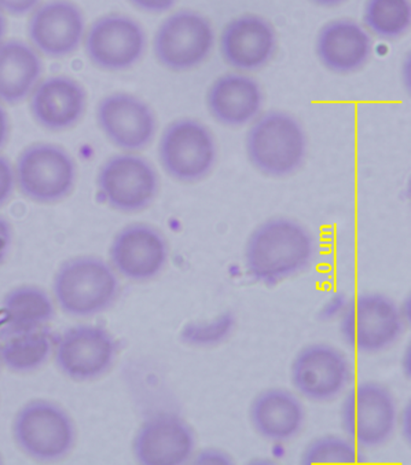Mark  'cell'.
I'll return each instance as SVG.
<instances>
[{
    "label": "cell",
    "instance_id": "6da1fadb",
    "mask_svg": "<svg viewBox=\"0 0 411 465\" xmlns=\"http://www.w3.org/2000/svg\"><path fill=\"white\" fill-rule=\"evenodd\" d=\"M315 254L311 233L289 218L257 226L245 245V269L253 281L274 285L306 270Z\"/></svg>",
    "mask_w": 411,
    "mask_h": 465
},
{
    "label": "cell",
    "instance_id": "8992f818",
    "mask_svg": "<svg viewBox=\"0 0 411 465\" xmlns=\"http://www.w3.org/2000/svg\"><path fill=\"white\" fill-rule=\"evenodd\" d=\"M405 329L397 303L380 292H367L343 311L340 332L345 342L359 353H379L395 345Z\"/></svg>",
    "mask_w": 411,
    "mask_h": 465
},
{
    "label": "cell",
    "instance_id": "ac0fdd59",
    "mask_svg": "<svg viewBox=\"0 0 411 465\" xmlns=\"http://www.w3.org/2000/svg\"><path fill=\"white\" fill-rule=\"evenodd\" d=\"M132 448L141 464H185L194 455L196 437L190 424L179 416L159 413L139 427Z\"/></svg>",
    "mask_w": 411,
    "mask_h": 465
},
{
    "label": "cell",
    "instance_id": "836d02e7",
    "mask_svg": "<svg viewBox=\"0 0 411 465\" xmlns=\"http://www.w3.org/2000/svg\"><path fill=\"white\" fill-rule=\"evenodd\" d=\"M310 2L317 4L318 6L334 7L341 5V4H344L347 0H310Z\"/></svg>",
    "mask_w": 411,
    "mask_h": 465
},
{
    "label": "cell",
    "instance_id": "d4e9b609",
    "mask_svg": "<svg viewBox=\"0 0 411 465\" xmlns=\"http://www.w3.org/2000/svg\"><path fill=\"white\" fill-rule=\"evenodd\" d=\"M54 347L51 335L43 329L7 336L0 346V361L11 371H34L49 361Z\"/></svg>",
    "mask_w": 411,
    "mask_h": 465
},
{
    "label": "cell",
    "instance_id": "44dd1931",
    "mask_svg": "<svg viewBox=\"0 0 411 465\" xmlns=\"http://www.w3.org/2000/svg\"><path fill=\"white\" fill-rule=\"evenodd\" d=\"M86 93L69 76H50L31 94V113L46 130L58 132L74 127L86 109Z\"/></svg>",
    "mask_w": 411,
    "mask_h": 465
},
{
    "label": "cell",
    "instance_id": "52a82bcc",
    "mask_svg": "<svg viewBox=\"0 0 411 465\" xmlns=\"http://www.w3.org/2000/svg\"><path fill=\"white\" fill-rule=\"evenodd\" d=\"M397 404L388 388L362 382L345 397L340 410L341 427L347 438L362 448L387 444L397 426Z\"/></svg>",
    "mask_w": 411,
    "mask_h": 465
},
{
    "label": "cell",
    "instance_id": "8fae6325",
    "mask_svg": "<svg viewBox=\"0 0 411 465\" xmlns=\"http://www.w3.org/2000/svg\"><path fill=\"white\" fill-rule=\"evenodd\" d=\"M148 39L144 28L126 15H105L93 22L84 36V50L95 67L123 72L144 57Z\"/></svg>",
    "mask_w": 411,
    "mask_h": 465
},
{
    "label": "cell",
    "instance_id": "5bb4252c",
    "mask_svg": "<svg viewBox=\"0 0 411 465\" xmlns=\"http://www.w3.org/2000/svg\"><path fill=\"white\" fill-rule=\"evenodd\" d=\"M110 265L128 281L149 282L167 265L169 247L163 233L149 224L120 230L110 245Z\"/></svg>",
    "mask_w": 411,
    "mask_h": 465
},
{
    "label": "cell",
    "instance_id": "83f0119b",
    "mask_svg": "<svg viewBox=\"0 0 411 465\" xmlns=\"http://www.w3.org/2000/svg\"><path fill=\"white\" fill-rule=\"evenodd\" d=\"M234 317L223 313L210 322L187 324L181 332L182 341L193 347H211L225 341L232 332Z\"/></svg>",
    "mask_w": 411,
    "mask_h": 465
},
{
    "label": "cell",
    "instance_id": "4316f807",
    "mask_svg": "<svg viewBox=\"0 0 411 465\" xmlns=\"http://www.w3.org/2000/svg\"><path fill=\"white\" fill-rule=\"evenodd\" d=\"M359 462L357 445L348 438L338 435H325L314 439L300 455V463L313 464H352Z\"/></svg>",
    "mask_w": 411,
    "mask_h": 465
},
{
    "label": "cell",
    "instance_id": "3957f363",
    "mask_svg": "<svg viewBox=\"0 0 411 465\" xmlns=\"http://www.w3.org/2000/svg\"><path fill=\"white\" fill-rule=\"evenodd\" d=\"M119 294L120 281L116 271L95 256L68 260L54 276V300L68 316H97L109 310Z\"/></svg>",
    "mask_w": 411,
    "mask_h": 465
},
{
    "label": "cell",
    "instance_id": "9c48e42d",
    "mask_svg": "<svg viewBox=\"0 0 411 465\" xmlns=\"http://www.w3.org/2000/svg\"><path fill=\"white\" fill-rule=\"evenodd\" d=\"M76 164L62 146L40 143L28 146L17 159L16 184L27 199L56 203L71 195L76 183Z\"/></svg>",
    "mask_w": 411,
    "mask_h": 465
},
{
    "label": "cell",
    "instance_id": "603a6c76",
    "mask_svg": "<svg viewBox=\"0 0 411 465\" xmlns=\"http://www.w3.org/2000/svg\"><path fill=\"white\" fill-rule=\"evenodd\" d=\"M43 75L38 51L21 40L0 43V102L17 104L31 96Z\"/></svg>",
    "mask_w": 411,
    "mask_h": 465
},
{
    "label": "cell",
    "instance_id": "d6a6232c",
    "mask_svg": "<svg viewBox=\"0 0 411 465\" xmlns=\"http://www.w3.org/2000/svg\"><path fill=\"white\" fill-rule=\"evenodd\" d=\"M7 137H9V119H7L5 109L0 104V149L5 145Z\"/></svg>",
    "mask_w": 411,
    "mask_h": 465
},
{
    "label": "cell",
    "instance_id": "5b68a950",
    "mask_svg": "<svg viewBox=\"0 0 411 465\" xmlns=\"http://www.w3.org/2000/svg\"><path fill=\"white\" fill-rule=\"evenodd\" d=\"M13 434L21 451L40 462H56L74 448L76 430L71 416L61 406L46 401L25 404L17 412Z\"/></svg>",
    "mask_w": 411,
    "mask_h": 465
},
{
    "label": "cell",
    "instance_id": "ffe728a7",
    "mask_svg": "<svg viewBox=\"0 0 411 465\" xmlns=\"http://www.w3.org/2000/svg\"><path fill=\"white\" fill-rule=\"evenodd\" d=\"M373 39L363 25L352 20L328 22L318 32L315 53L320 64L334 74L361 71L373 54Z\"/></svg>",
    "mask_w": 411,
    "mask_h": 465
},
{
    "label": "cell",
    "instance_id": "d590c367",
    "mask_svg": "<svg viewBox=\"0 0 411 465\" xmlns=\"http://www.w3.org/2000/svg\"><path fill=\"white\" fill-rule=\"evenodd\" d=\"M3 460H2V457H0V464H2Z\"/></svg>",
    "mask_w": 411,
    "mask_h": 465
},
{
    "label": "cell",
    "instance_id": "7a4b0ae2",
    "mask_svg": "<svg viewBox=\"0 0 411 465\" xmlns=\"http://www.w3.org/2000/svg\"><path fill=\"white\" fill-rule=\"evenodd\" d=\"M308 138L299 121L289 113L271 111L250 124L245 153L251 166L269 178L296 173L306 161Z\"/></svg>",
    "mask_w": 411,
    "mask_h": 465
},
{
    "label": "cell",
    "instance_id": "f546056e",
    "mask_svg": "<svg viewBox=\"0 0 411 465\" xmlns=\"http://www.w3.org/2000/svg\"><path fill=\"white\" fill-rule=\"evenodd\" d=\"M42 0H0V13L24 16L33 13L40 5Z\"/></svg>",
    "mask_w": 411,
    "mask_h": 465
},
{
    "label": "cell",
    "instance_id": "484cf974",
    "mask_svg": "<svg viewBox=\"0 0 411 465\" xmlns=\"http://www.w3.org/2000/svg\"><path fill=\"white\" fill-rule=\"evenodd\" d=\"M363 22L370 35L388 42L401 39L411 25L410 0H367Z\"/></svg>",
    "mask_w": 411,
    "mask_h": 465
},
{
    "label": "cell",
    "instance_id": "4dcf8cb0",
    "mask_svg": "<svg viewBox=\"0 0 411 465\" xmlns=\"http://www.w3.org/2000/svg\"><path fill=\"white\" fill-rule=\"evenodd\" d=\"M137 9L149 14H163L171 10L178 0H128Z\"/></svg>",
    "mask_w": 411,
    "mask_h": 465
},
{
    "label": "cell",
    "instance_id": "ba28073f",
    "mask_svg": "<svg viewBox=\"0 0 411 465\" xmlns=\"http://www.w3.org/2000/svg\"><path fill=\"white\" fill-rule=\"evenodd\" d=\"M215 43L211 22L203 15L182 10L161 24L153 38V54L168 71L189 72L211 56Z\"/></svg>",
    "mask_w": 411,
    "mask_h": 465
},
{
    "label": "cell",
    "instance_id": "f1b7e54d",
    "mask_svg": "<svg viewBox=\"0 0 411 465\" xmlns=\"http://www.w3.org/2000/svg\"><path fill=\"white\" fill-rule=\"evenodd\" d=\"M16 177L10 161L0 155V207L4 206L13 196Z\"/></svg>",
    "mask_w": 411,
    "mask_h": 465
},
{
    "label": "cell",
    "instance_id": "cb8c5ba5",
    "mask_svg": "<svg viewBox=\"0 0 411 465\" xmlns=\"http://www.w3.org/2000/svg\"><path fill=\"white\" fill-rule=\"evenodd\" d=\"M7 336L39 331L54 316V303L42 288L22 285L7 292L2 306Z\"/></svg>",
    "mask_w": 411,
    "mask_h": 465
},
{
    "label": "cell",
    "instance_id": "2e32d148",
    "mask_svg": "<svg viewBox=\"0 0 411 465\" xmlns=\"http://www.w3.org/2000/svg\"><path fill=\"white\" fill-rule=\"evenodd\" d=\"M219 46L222 60L234 71L257 72L267 67L277 54V32L259 15H241L222 29Z\"/></svg>",
    "mask_w": 411,
    "mask_h": 465
},
{
    "label": "cell",
    "instance_id": "277c9868",
    "mask_svg": "<svg viewBox=\"0 0 411 465\" xmlns=\"http://www.w3.org/2000/svg\"><path fill=\"white\" fill-rule=\"evenodd\" d=\"M165 173L176 182L192 184L207 178L218 161V144L207 124L193 117L169 124L159 144Z\"/></svg>",
    "mask_w": 411,
    "mask_h": 465
},
{
    "label": "cell",
    "instance_id": "d6986e66",
    "mask_svg": "<svg viewBox=\"0 0 411 465\" xmlns=\"http://www.w3.org/2000/svg\"><path fill=\"white\" fill-rule=\"evenodd\" d=\"M209 114L226 127H243L262 112L264 94L257 80L248 73H226L214 80L207 91Z\"/></svg>",
    "mask_w": 411,
    "mask_h": 465
},
{
    "label": "cell",
    "instance_id": "e0dca14e",
    "mask_svg": "<svg viewBox=\"0 0 411 465\" xmlns=\"http://www.w3.org/2000/svg\"><path fill=\"white\" fill-rule=\"evenodd\" d=\"M86 32L83 11L69 0H51L33 11L28 36L36 51L51 58L67 57L82 45Z\"/></svg>",
    "mask_w": 411,
    "mask_h": 465
},
{
    "label": "cell",
    "instance_id": "9a60e30c",
    "mask_svg": "<svg viewBox=\"0 0 411 465\" xmlns=\"http://www.w3.org/2000/svg\"><path fill=\"white\" fill-rule=\"evenodd\" d=\"M97 120L106 138L127 153L148 148L157 132V119L152 107L130 94H113L103 98Z\"/></svg>",
    "mask_w": 411,
    "mask_h": 465
},
{
    "label": "cell",
    "instance_id": "7c38bea8",
    "mask_svg": "<svg viewBox=\"0 0 411 465\" xmlns=\"http://www.w3.org/2000/svg\"><path fill=\"white\" fill-rule=\"evenodd\" d=\"M54 361L64 375L86 382L104 376L117 357L113 336L99 325L82 324L65 331L54 347Z\"/></svg>",
    "mask_w": 411,
    "mask_h": 465
},
{
    "label": "cell",
    "instance_id": "30bf717a",
    "mask_svg": "<svg viewBox=\"0 0 411 465\" xmlns=\"http://www.w3.org/2000/svg\"><path fill=\"white\" fill-rule=\"evenodd\" d=\"M99 197L121 213H138L152 206L160 190L155 167L137 153L110 157L97 178Z\"/></svg>",
    "mask_w": 411,
    "mask_h": 465
},
{
    "label": "cell",
    "instance_id": "e575fe53",
    "mask_svg": "<svg viewBox=\"0 0 411 465\" xmlns=\"http://www.w3.org/2000/svg\"><path fill=\"white\" fill-rule=\"evenodd\" d=\"M6 33V20L4 15L0 13V43L3 42L4 36Z\"/></svg>",
    "mask_w": 411,
    "mask_h": 465
},
{
    "label": "cell",
    "instance_id": "1f68e13d",
    "mask_svg": "<svg viewBox=\"0 0 411 465\" xmlns=\"http://www.w3.org/2000/svg\"><path fill=\"white\" fill-rule=\"evenodd\" d=\"M13 245V230L5 218L0 217V265L5 262Z\"/></svg>",
    "mask_w": 411,
    "mask_h": 465
},
{
    "label": "cell",
    "instance_id": "8d00e7d4",
    "mask_svg": "<svg viewBox=\"0 0 411 465\" xmlns=\"http://www.w3.org/2000/svg\"><path fill=\"white\" fill-rule=\"evenodd\" d=\"M0 364H2V361H0Z\"/></svg>",
    "mask_w": 411,
    "mask_h": 465
},
{
    "label": "cell",
    "instance_id": "7402d4cb",
    "mask_svg": "<svg viewBox=\"0 0 411 465\" xmlns=\"http://www.w3.org/2000/svg\"><path fill=\"white\" fill-rule=\"evenodd\" d=\"M249 417L256 433L273 442L296 438L306 422L302 402L284 388H270L257 395L250 405Z\"/></svg>",
    "mask_w": 411,
    "mask_h": 465
},
{
    "label": "cell",
    "instance_id": "4fadbf2b",
    "mask_svg": "<svg viewBox=\"0 0 411 465\" xmlns=\"http://www.w3.org/2000/svg\"><path fill=\"white\" fill-rule=\"evenodd\" d=\"M350 377L347 357L336 347L325 343L304 347L291 365L292 386L311 401H330L339 397Z\"/></svg>",
    "mask_w": 411,
    "mask_h": 465
}]
</instances>
